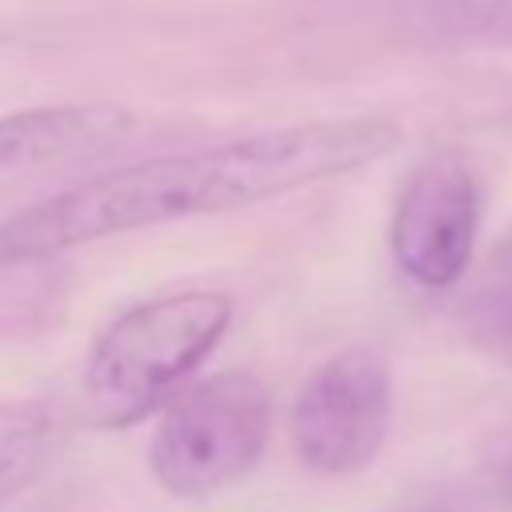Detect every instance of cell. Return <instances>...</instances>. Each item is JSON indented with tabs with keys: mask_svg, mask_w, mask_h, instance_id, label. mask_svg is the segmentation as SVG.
<instances>
[{
	"mask_svg": "<svg viewBox=\"0 0 512 512\" xmlns=\"http://www.w3.org/2000/svg\"><path fill=\"white\" fill-rule=\"evenodd\" d=\"M400 140L404 128L388 116H328L108 168L0 220V264H32L120 232L252 208L360 172L392 156Z\"/></svg>",
	"mask_w": 512,
	"mask_h": 512,
	"instance_id": "6da1fadb",
	"label": "cell"
},
{
	"mask_svg": "<svg viewBox=\"0 0 512 512\" xmlns=\"http://www.w3.org/2000/svg\"><path fill=\"white\" fill-rule=\"evenodd\" d=\"M232 324V300L212 288L152 296L120 312L88 348L76 408L96 428L144 420L188 380Z\"/></svg>",
	"mask_w": 512,
	"mask_h": 512,
	"instance_id": "7a4b0ae2",
	"label": "cell"
},
{
	"mask_svg": "<svg viewBox=\"0 0 512 512\" xmlns=\"http://www.w3.org/2000/svg\"><path fill=\"white\" fill-rule=\"evenodd\" d=\"M272 432V396L252 372H216L184 388L160 416L148 448L152 480L184 500L248 476Z\"/></svg>",
	"mask_w": 512,
	"mask_h": 512,
	"instance_id": "3957f363",
	"label": "cell"
},
{
	"mask_svg": "<svg viewBox=\"0 0 512 512\" xmlns=\"http://www.w3.org/2000/svg\"><path fill=\"white\" fill-rule=\"evenodd\" d=\"M392 428V364L372 344L332 352L292 400L288 432L296 460L316 476L368 468Z\"/></svg>",
	"mask_w": 512,
	"mask_h": 512,
	"instance_id": "277c9868",
	"label": "cell"
},
{
	"mask_svg": "<svg viewBox=\"0 0 512 512\" xmlns=\"http://www.w3.org/2000/svg\"><path fill=\"white\" fill-rule=\"evenodd\" d=\"M480 180L460 152H436L412 168L392 208V260L420 288H452L476 248Z\"/></svg>",
	"mask_w": 512,
	"mask_h": 512,
	"instance_id": "5b68a950",
	"label": "cell"
},
{
	"mask_svg": "<svg viewBox=\"0 0 512 512\" xmlns=\"http://www.w3.org/2000/svg\"><path fill=\"white\" fill-rule=\"evenodd\" d=\"M136 116L124 104H40L0 116V172L88 156L120 144Z\"/></svg>",
	"mask_w": 512,
	"mask_h": 512,
	"instance_id": "8992f818",
	"label": "cell"
},
{
	"mask_svg": "<svg viewBox=\"0 0 512 512\" xmlns=\"http://www.w3.org/2000/svg\"><path fill=\"white\" fill-rule=\"evenodd\" d=\"M64 448V416L48 396L0 404V504L32 488Z\"/></svg>",
	"mask_w": 512,
	"mask_h": 512,
	"instance_id": "52a82bcc",
	"label": "cell"
},
{
	"mask_svg": "<svg viewBox=\"0 0 512 512\" xmlns=\"http://www.w3.org/2000/svg\"><path fill=\"white\" fill-rule=\"evenodd\" d=\"M416 20L444 40L512 48V0H424Z\"/></svg>",
	"mask_w": 512,
	"mask_h": 512,
	"instance_id": "ba28073f",
	"label": "cell"
},
{
	"mask_svg": "<svg viewBox=\"0 0 512 512\" xmlns=\"http://www.w3.org/2000/svg\"><path fill=\"white\" fill-rule=\"evenodd\" d=\"M484 344L496 348V352H508V356H512V312L492 316V332L484 336Z\"/></svg>",
	"mask_w": 512,
	"mask_h": 512,
	"instance_id": "9c48e42d",
	"label": "cell"
},
{
	"mask_svg": "<svg viewBox=\"0 0 512 512\" xmlns=\"http://www.w3.org/2000/svg\"><path fill=\"white\" fill-rule=\"evenodd\" d=\"M492 272H496V276H504V280L512 284V232H508V236H504V244L492 252Z\"/></svg>",
	"mask_w": 512,
	"mask_h": 512,
	"instance_id": "30bf717a",
	"label": "cell"
},
{
	"mask_svg": "<svg viewBox=\"0 0 512 512\" xmlns=\"http://www.w3.org/2000/svg\"><path fill=\"white\" fill-rule=\"evenodd\" d=\"M500 484H504V492H508V496H512V460H508V464H504V480H500Z\"/></svg>",
	"mask_w": 512,
	"mask_h": 512,
	"instance_id": "8fae6325",
	"label": "cell"
}]
</instances>
